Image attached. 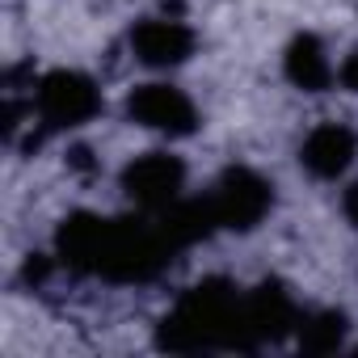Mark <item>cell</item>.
<instances>
[{
	"label": "cell",
	"instance_id": "1",
	"mask_svg": "<svg viewBox=\"0 0 358 358\" xmlns=\"http://www.w3.org/2000/svg\"><path fill=\"white\" fill-rule=\"evenodd\" d=\"M59 257L80 274H101L110 282H148L156 278L177 245L160 232V224L135 220H101V215H68L55 236Z\"/></svg>",
	"mask_w": 358,
	"mask_h": 358
},
{
	"label": "cell",
	"instance_id": "2",
	"mask_svg": "<svg viewBox=\"0 0 358 358\" xmlns=\"http://www.w3.org/2000/svg\"><path fill=\"white\" fill-rule=\"evenodd\" d=\"M156 345L169 354H203V350H253L245 324V295L232 282L207 278L190 287L177 308L160 320Z\"/></svg>",
	"mask_w": 358,
	"mask_h": 358
},
{
	"label": "cell",
	"instance_id": "3",
	"mask_svg": "<svg viewBox=\"0 0 358 358\" xmlns=\"http://www.w3.org/2000/svg\"><path fill=\"white\" fill-rule=\"evenodd\" d=\"M34 110L43 118V127L51 131H72V127H85L89 118L101 114V93L97 85L85 76V72H47L38 80V93H34Z\"/></svg>",
	"mask_w": 358,
	"mask_h": 358
},
{
	"label": "cell",
	"instance_id": "4",
	"mask_svg": "<svg viewBox=\"0 0 358 358\" xmlns=\"http://www.w3.org/2000/svg\"><path fill=\"white\" fill-rule=\"evenodd\" d=\"M207 203H211L220 228L249 232V228H257V224L270 215V207H274V190H270L266 177H257L253 169H228L220 182L211 186Z\"/></svg>",
	"mask_w": 358,
	"mask_h": 358
},
{
	"label": "cell",
	"instance_id": "5",
	"mask_svg": "<svg viewBox=\"0 0 358 358\" xmlns=\"http://www.w3.org/2000/svg\"><path fill=\"white\" fill-rule=\"evenodd\" d=\"M122 190L131 194V203H139L143 211H164L182 199L186 190V164L169 156V152H143L122 169Z\"/></svg>",
	"mask_w": 358,
	"mask_h": 358
},
{
	"label": "cell",
	"instance_id": "6",
	"mask_svg": "<svg viewBox=\"0 0 358 358\" xmlns=\"http://www.w3.org/2000/svg\"><path fill=\"white\" fill-rule=\"evenodd\" d=\"M127 114L131 122H139L143 131H156V135H194L199 131V110L194 101L182 93V89H173V85H139L131 89L127 97Z\"/></svg>",
	"mask_w": 358,
	"mask_h": 358
},
{
	"label": "cell",
	"instance_id": "7",
	"mask_svg": "<svg viewBox=\"0 0 358 358\" xmlns=\"http://www.w3.org/2000/svg\"><path fill=\"white\" fill-rule=\"evenodd\" d=\"M131 51L148 68H177L194 55V30L169 17H148V22H135Z\"/></svg>",
	"mask_w": 358,
	"mask_h": 358
},
{
	"label": "cell",
	"instance_id": "8",
	"mask_svg": "<svg viewBox=\"0 0 358 358\" xmlns=\"http://www.w3.org/2000/svg\"><path fill=\"white\" fill-rule=\"evenodd\" d=\"M245 324H249V345H266V341H278L287 337L295 324H299V308L295 299L287 295V287L278 282H262L245 295Z\"/></svg>",
	"mask_w": 358,
	"mask_h": 358
},
{
	"label": "cell",
	"instance_id": "9",
	"mask_svg": "<svg viewBox=\"0 0 358 358\" xmlns=\"http://www.w3.org/2000/svg\"><path fill=\"white\" fill-rule=\"evenodd\" d=\"M358 156V135L345 122H320L303 143H299V164L320 177V182H337V177L354 164Z\"/></svg>",
	"mask_w": 358,
	"mask_h": 358
},
{
	"label": "cell",
	"instance_id": "10",
	"mask_svg": "<svg viewBox=\"0 0 358 358\" xmlns=\"http://www.w3.org/2000/svg\"><path fill=\"white\" fill-rule=\"evenodd\" d=\"M282 68H287V80L303 93H324L333 85V64L316 34H295L282 55Z\"/></svg>",
	"mask_w": 358,
	"mask_h": 358
},
{
	"label": "cell",
	"instance_id": "11",
	"mask_svg": "<svg viewBox=\"0 0 358 358\" xmlns=\"http://www.w3.org/2000/svg\"><path fill=\"white\" fill-rule=\"evenodd\" d=\"M295 333H299L303 354H333L345 341V316L341 312H312V316H299Z\"/></svg>",
	"mask_w": 358,
	"mask_h": 358
},
{
	"label": "cell",
	"instance_id": "12",
	"mask_svg": "<svg viewBox=\"0 0 358 358\" xmlns=\"http://www.w3.org/2000/svg\"><path fill=\"white\" fill-rule=\"evenodd\" d=\"M337 76H341V85H345L350 93H358V51H350V55H345V64H341V72H337Z\"/></svg>",
	"mask_w": 358,
	"mask_h": 358
},
{
	"label": "cell",
	"instance_id": "13",
	"mask_svg": "<svg viewBox=\"0 0 358 358\" xmlns=\"http://www.w3.org/2000/svg\"><path fill=\"white\" fill-rule=\"evenodd\" d=\"M345 215H350V220L358 224V186H354V190L345 194Z\"/></svg>",
	"mask_w": 358,
	"mask_h": 358
}]
</instances>
